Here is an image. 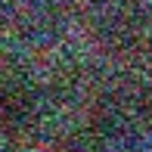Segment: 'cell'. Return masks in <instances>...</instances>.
I'll list each match as a JSON object with an SVG mask.
<instances>
[{
  "label": "cell",
  "mask_w": 152,
  "mask_h": 152,
  "mask_svg": "<svg viewBox=\"0 0 152 152\" xmlns=\"http://www.w3.org/2000/svg\"><path fill=\"white\" fill-rule=\"evenodd\" d=\"M44 118V96L25 78H12L0 87V127L6 137H28Z\"/></svg>",
  "instance_id": "obj_1"
},
{
  "label": "cell",
  "mask_w": 152,
  "mask_h": 152,
  "mask_svg": "<svg viewBox=\"0 0 152 152\" xmlns=\"http://www.w3.org/2000/svg\"><path fill=\"white\" fill-rule=\"evenodd\" d=\"M56 152H106V137L93 127H75L56 140Z\"/></svg>",
  "instance_id": "obj_2"
},
{
  "label": "cell",
  "mask_w": 152,
  "mask_h": 152,
  "mask_svg": "<svg viewBox=\"0 0 152 152\" xmlns=\"http://www.w3.org/2000/svg\"><path fill=\"white\" fill-rule=\"evenodd\" d=\"M134 112H137V121L146 130H152V84H146L140 90V96H137V102H134Z\"/></svg>",
  "instance_id": "obj_3"
},
{
  "label": "cell",
  "mask_w": 152,
  "mask_h": 152,
  "mask_svg": "<svg viewBox=\"0 0 152 152\" xmlns=\"http://www.w3.org/2000/svg\"><path fill=\"white\" fill-rule=\"evenodd\" d=\"M115 152H149L146 146H140V143H124V146H118Z\"/></svg>",
  "instance_id": "obj_4"
},
{
  "label": "cell",
  "mask_w": 152,
  "mask_h": 152,
  "mask_svg": "<svg viewBox=\"0 0 152 152\" xmlns=\"http://www.w3.org/2000/svg\"><path fill=\"white\" fill-rule=\"evenodd\" d=\"M0 152H19V149H0Z\"/></svg>",
  "instance_id": "obj_5"
}]
</instances>
